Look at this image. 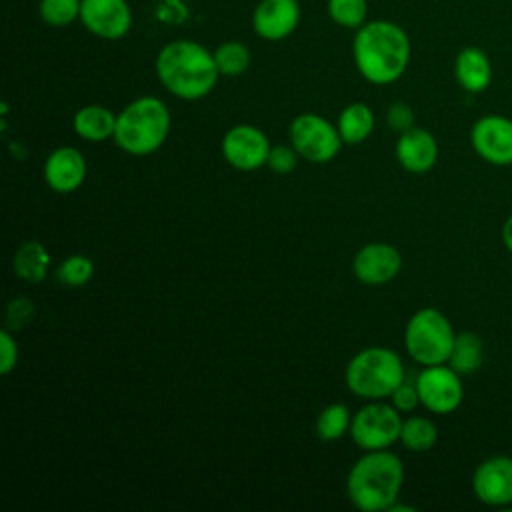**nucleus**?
Listing matches in <instances>:
<instances>
[{
    "label": "nucleus",
    "mask_w": 512,
    "mask_h": 512,
    "mask_svg": "<svg viewBox=\"0 0 512 512\" xmlns=\"http://www.w3.org/2000/svg\"><path fill=\"white\" fill-rule=\"evenodd\" d=\"M412 44L406 30L392 20H368L352 40V60L364 80L386 86L400 80L410 64Z\"/></svg>",
    "instance_id": "1"
},
{
    "label": "nucleus",
    "mask_w": 512,
    "mask_h": 512,
    "mask_svg": "<svg viewBox=\"0 0 512 512\" xmlns=\"http://www.w3.org/2000/svg\"><path fill=\"white\" fill-rule=\"evenodd\" d=\"M154 72L166 92L186 102L208 96L220 78L214 52L188 38L164 44L156 54Z\"/></svg>",
    "instance_id": "2"
},
{
    "label": "nucleus",
    "mask_w": 512,
    "mask_h": 512,
    "mask_svg": "<svg viewBox=\"0 0 512 512\" xmlns=\"http://www.w3.org/2000/svg\"><path fill=\"white\" fill-rule=\"evenodd\" d=\"M402 484V460L388 448L368 450L348 470L346 494L362 512H384L398 500Z\"/></svg>",
    "instance_id": "3"
},
{
    "label": "nucleus",
    "mask_w": 512,
    "mask_h": 512,
    "mask_svg": "<svg viewBox=\"0 0 512 512\" xmlns=\"http://www.w3.org/2000/svg\"><path fill=\"white\" fill-rule=\"evenodd\" d=\"M172 116L164 100L140 96L116 114L114 144L130 156H150L170 134Z\"/></svg>",
    "instance_id": "4"
},
{
    "label": "nucleus",
    "mask_w": 512,
    "mask_h": 512,
    "mask_svg": "<svg viewBox=\"0 0 512 512\" xmlns=\"http://www.w3.org/2000/svg\"><path fill=\"white\" fill-rule=\"evenodd\" d=\"M406 380L400 354L386 346H368L356 352L344 370L346 388L364 400H384Z\"/></svg>",
    "instance_id": "5"
},
{
    "label": "nucleus",
    "mask_w": 512,
    "mask_h": 512,
    "mask_svg": "<svg viewBox=\"0 0 512 512\" xmlns=\"http://www.w3.org/2000/svg\"><path fill=\"white\" fill-rule=\"evenodd\" d=\"M456 334L446 314L436 308H420L406 322L404 348L420 366L446 364Z\"/></svg>",
    "instance_id": "6"
},
{
    "label": "nucleus",
    "mask_w": 512,
    "mask_h": 512,
    "mask_svg": "<svg viewBox=\"0 0 512 512\" xmlns=\"http://www.w3.org/2000/svg\"><path fill=\"white\" fill-rule=\"evenodd\" d=\"M402 412L392 406V402L372 400L364 404L356 414H352L350 438L352 442L368 452V450H384L400 440L402 430Z\"/></svg>",
    "instance_id": "7"
},
{
    "label": "nucleus",
    "mask_w": 512,
    "mask_h": 512,
    "mask_svg": "<svg viewBox=\"0 0 512 512\" xmlns=\"http://www.w3.org/2000/svg\"><path fill=\"white\" fill-rule=\"evenodd\" d=\"M288 140L300 158L312 164H326L334 160L344 144L336 124L314 112L298 114L290 122Z\"/></svg>",
    "instance_id": "8"
},
{
    "label": "nucleus",
    "mask_w": 512,
    "mask_h": 512,
    "mask_svg": "<svg viewBox=\"0 0 512 512\" xmlns=\"http://www.w3.org/2000/svg\"><path fill=\"white\" fill-rule=\"evenodd\" d=\"M414 382L420 404L432 414H450L458 410L464 400L462 374L448 364L422 366Z\"/></svg>",
    "instance_id": "9"
},
{
    "label": "nucleus",
    "mask_w": 512,
    "mask_h": 512,
    "mask_svg": "<svg viewBox=\"0 0 512 512\" xmlns=\"http://www.w3.org/2000/svg\"><path fill=\"white\" fill-rule=\"evenodd\" d=\"M270 148L272 146L266 134L252 124H236L228 128L220 144L224 160L242 172H252L266 166Z\"/></svg>",
    "instance_id": "10"
},
{
    "label": "nucleus",
    "mask_w": 512,
    "mask_h": 512,
    "mask_svg": "<svg viewBox=\"0 0 512 512\" xmlns=\"http://www.w3.org/2000/svg\"><path fill=\"white\" fill-rule=\"evenodd\" d=\"M474 152L492 166L512 164V120L502 114H486L470 128Z\"/></svg>",
    "instance_id": "11"
},
{
    "label": "nucleus",
    "mask_w": 512,
    "mask_h": 512,
    "mask_svg": "<svg viewBox=\"0 0 512 512\" xmlns=\"http://www.w3.org/2000/svg\"><path fill=\"white\" fill-rule=\"evenodd\" d=\"M82 26L102 40H120L132 28V8L128 0H82Z\"/></svg>",
    "instance_id": "12"
},
{
    "label": "nucleus",
    "mask_w": 512,
    "mask_h": 512,
    "mask_svg": "<svg viewBox=\"0 0 512 512\" xmlns=\"http://www.w3.org/2000/svg\"><path fill=\"white\" fill-rule=\"evenodd\" d=\"M474 496L494 508L512 504V456H490L472 474Z\"/></svg>",
    "instance_id": "13"
},
{
    "label": "nucleus",
    "mask_w": 512,
    "mask_h": 512,
    "mask_svg": "<svg viewBox=\"0 0 512 512\" xmlns=\"http://www.w3.org/2000/svg\"><path fill=\"white\" fill-rule=\"evenodd\" d=\"M402 270V256L398 248L386 242H370L362 246L352 258L354 276L368 286H380L398 276Z\"/></svg>",
    "instance_id": "14"
},
{
    "label": "nucleus",
    "mask_w": 512,
    "mask_h": 512,
    "mask_svg": "<svg viewBox=\"0 0 512 512\" xmlns=\"http://www.w3.org/2000/svg\"><path fill=\"white\" fill-rule=\"evenodd\" d=\"M298 0H260L252 12L254 32L268 42L288 38L300 24Z\"/></svg>",
    "instance_id": "15"
},
{
    "label": "nucleus",
    "mask_w": 512,
    "mask_h": 512,
    "mask_svg": "<svg viewBox=\"0 0 512 512\" xmlns=\"http://www.w3.org/2000/svg\"><path fill=\"white\" fill-rule=\"evenodd\" d=\"M86 158L74 146H60L48 154L44 160V182L50 190L58 194L76 192L86 180Z\"/></svg>",
    "instance_id": "16"
},
{
    "label": "nucleus",
    "mask_w": 512,
    "mask_h": 512,
    "mask_svg": "<svg viewBox=\"0 0 512 512\" xmlns=\"http://www.w3.org/2000/svg\"><path fill=\"white\" fill-rule=\"evenodd\" d=\"M394 154L398 164L412 174H424L434 168L438 160V142L432 132L420 126L398 134Z\"/></svg>",
    "instance_id": "17"
},
{
    "label": "nucleus",
    "mask_w": 512,
    "mask_h": 512,
    "mask_svg": "<svg viewBox=\"0 0 512 512\" xmlns=\"http://www.w3.org/2000/svg\"><path fill=\"white\" fill-rule=\"evenodd\" d=\"M454 78L470 94L484 92L492 82V64L478 46H464L454 58Z\"/></svg>",
    "instance_id": "18"
},
{
    "label": "nucleus",
    "mask_w": 512,
    "mask_h": 512,
    "mask_svg": "<svg viewBox=\"0 0 512 512\" xmlns=\"http://www.w3.org/2000/svg\"><path fill=\"white\" fill-rule=\"evenodd\" d=\"M72 128L86 142H104L114 138L116 114L102 104H86L74 112Z\"/></svg>",
    "instance_id": "19"
},
{
    "label": "nucleus",
    "mask_w": 512,
    "mask_h": 512,
    "mask_svg": "<svg viewBox=\"0 0 512 512\" xmlns=\"http://www.w3.org/2000/svg\"><path fill=\"white\" fill-rule=\"evenodd\" d=\"M374 126H376L374 112L364 102H352L344 106L336 120V128L340 132L342 142L350 146L362 144L372 134Z\"/></svg>",
    "instance_id": "20"
},
{
    "label": "nucleus",
    "mask_w": 512,
    "mask_h": 512,
    "mask_svg": "<svg viewBox=\"0 0 512 512\" xmlns=\"http://www.w3.org/2000/svg\"><path fill=\"white\" fill-rule=\"evenodd\" d=\"M48 266H50V254L44 248V244L38 240H26L24 244H20L12 260L14 274L20 280L30 284L42 282L46 278Z\"/></svg>",
    "instance_id": "21"
},
{
    "label": "nucleus",
    "mask_w": 512,
    "mask_h": 512,
    "mask_svg": "<svg viewBox=\"0 0 512 512\" xmlns=\"http://www.w3.org/2000/svg\"><path fill=\"white\" fill-rule=\"evenodd\" d=\"M484 362V344L480 340L478 334L474 332H458L450 358H448V366H452L458 374L468 376L474 374Z\"/></svg>",
    "instance_id": "22"
},
{
    "label": "nucleus",
    "mask_w": 512,
    "mask_h": 512,
    "mask_svg": "<svg viewBox=\"0 0 512 512\" xmlns=\"http://www.w3.org/2000/svg\"><path fill=\"white\" fill-rule=\"evenodd\" d=\"M398 442L410 452H428L438 442V428L428 416H408L402 420Z\"/></svg>",
    "instance_id": "23"
},
{
    "label": "nucleus",
    "mask_w": 512,
    "mask_h": 512,
    "mask_svg": "<svg viewBox=\"0 0 512 512\" xmlns=\"http://www.w3.org/2000/svg\"><path fill=\"white\" fill-rule=\"evenodd\" d=\"M214 60L220 76H240L248 70L252 62V54L246 44L238 40H226L216 46Z\"/></svg>",
    "instance_id": "24"
},
{
    "label": "nucleus",
    "mask_w": 512,
    "mask_h": 512,
    "mask_svg": "<svg viewBox=\"0 0 512 512\" xmlns=\"http://www.w3.org/2000/svg\"><path fill=\"white\" fill-rule=\"evenodd\" d=\"M352 414L346 404H328L316 418V436L324 442H332L350 432Z\"/></svg>",
    "instance_id": "25"
},
{
    "label": "nucleus",
    "mask_w": 512,
    "mask_h": 512,
    "mask_svg": "<svg viewBox=\"0 0 512 512\" xmlns=\"http://www.w3.org/2000/svg\"><path fill=\"white\" fill-rule=\"evenodd\" d=\"M326 10L334 24L348 30H358L368 22V0H328Z\"/></svg>",
    "instance_id": "26"
},
{
    "label": "nucleus",
    "mask_w": 512,
    "mask_h": 512,
    "mask_svg": "<svg viewBox=\"0 0 512 512\" xmlns=\"http://www.w3.org/2000/svg\"><path fill=\"white\" fill-rule=\"evenodd\" d=\"M82 0H40L38 16L46 26L64 28L80 20Z\"/></svg>",
    "instance_id": "27"
},
{
    "label": "nucleus",
    "mask_w": 512,
    "mask_h": 512,
    "mask_svg": "<svg viewBox=\"0 0 512 512\" xmlns=\"http://www.w3.org/2000/svg\"><path fill=\"white\" fill-rule=\"evenodd\" d=\"M94 276V262L84 254H70L56 268V278L68 288H80Z\"/></svg>",
    "instance_id": "28"
},
{
    "label": "nucleus",
    "mask_w": 512,
    "mask_h": 512,
    "mask_svg": "<svg viewBox=\"0 0 512 512\" xmlns=\"http://www.w3.org/2000/svg\"><path fill=\"white\" fill-rule=\"evenodd\" d=\"M300 154L294 150L292 144H276L270 148L266 166L276 174H290L298 164Z\"/></svg>",
    "instance_id": "29"
},
{
    "label": "nucleus",
    "mask_w": 512,
    "mask_h": 512,
    "mask_svg": "<svg viewBox=\"0 0 512 512\" xmlns=\"http://www.w3.org/2000/svg\"><path fill=\"white\" fill-rule=\"evenodd\" d=\"M32 314H34V306H32V300L24 298V296H18L14 298L8 308H6V324H8V330H18L22 326H26L30 320H32Z\"/></svg>",
    "instance_id": "30"
},
{
    "label": "nucleus",
    "mask_w": 512,
    "mask_h": 512,
    "mask_svg": "<svg viewBox=\"0 0 512 512\" xmlns=\"http://www.w3.org/2000/svg\"><path fill=\"white\" fill-rule=\"evenodd\" d=\"M386 122L394 132L402 134L414 126V110L406 102H394L386 110Z\"/></svg>",
    "instance_id": "31"
},
{
    "label": "nucleus",
    "mask_w": 512,
    "mask_h": 512,
    "mask_svg": "<svg viewBox=\"0 0 512 512\" xmlns=\"http://www.w3.org/2000/svg\"><path fill=\"white\" fill-rule=\"evenodd\" d=\"M18 364V342L8 328L0 332V374H10Z\"/></svg>",
    "instance_id": "32"
},
{
    "label": "nucleus",
    "mask_w": 512,
    "mask_h": 512,
    "mask_svg": "<svg viewBox=\"0 0 512 512\" xmlns=\"http://www.w3.org/2000/svg\"><path fill=\"white\" fill-rule=\"evenodd\" d=\"M390 402L396 410L400 412H412L418 404H420V396H418V388L416 382H408L404 380L392 394H390Z\"/></svg>",
    "instance_id": "33"
},
{
    "label": "nucleus",
    "mask_w": 512,
    "mask_h": 512,
    "mask_svg": "<svg viewBox=\"0 0 512 512\" xmlns=\"http://www.w3.org/2000/svg\"><path fill=\"white\" fill-rule=\"evenodd\" d=\"M502 244L512 254V214L502 224Z\"/></svg>",
    "instance_id": "34"
}]
</instances>
